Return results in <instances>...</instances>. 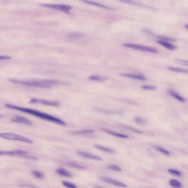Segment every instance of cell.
Segmentation results:
<instances>
[{
  "label": "cell",
  "instance_id": "obj_17",
  "mask_svg": "<svg viewBox=\"0 0 188 188\" xmlns=\"http://www.w3.org/2000/svg\"><path fill=\"white\" fill-rule=\"evenodd\" d=\"M83 2L84 3H87L88 4H90V5H93V6H97V7H101V9H109V10H112V9L110 8L109 7H108L106 6H105V5H102V4H98V3H96V2H93V1H84Z\"/></svg>",
  "mask_w": 188,
  "mask_h": 188
},
{
  "label": "cell",
  "instance_id": "obj_22",
  "mask_svg": "<svg viewBox=\"0 0 188 188\" xmlns=\"http://www.w3.org/2000/svg\"><path fill=\"white\" fill-rule=\"evenodd\" d=\"M168 69L170 70V71H171L188 74V70H184V69L176 68V67H169Z\"/></svg>",
  "mask_w": 188,
  "mask_h": 188
},
{
  "label": "cell",
  "instance_id": "obj_30",
  "mask_svg": "<svg viewBox=\"0 0 188 188\" xmlns=\"http://www.w3.org/2000/svg\"><path fill=\"white\" fill-rule=\"evenodd\" d=\"M142 88L143 89L145 90H154L156 88V86H151V85H146V86H142Z\"/></svg>",
  "mask_w": 188,
  "mask_h": 188
},
{
  "label": "cell",
  "instance_id": "obj_13",
  "mask_svg": "<svg viewBox=\"0 0 188 188\" xmlns=\"http://www.w3.org/2000/svg\"><path fill=\"white\" fill-rule=\"evenodd\" d=\"M157 42L162 45V46L165 47V48H167V49L168 50H175V49L176 48V46L170 44V43L167 42V41H164V40H160L158 41H157Z\"/></svg>",
  "mask_w": 188,
  "mask_h": 188
},
{
  "label": "cell",
  "instance_id": "obj_1",
  "mask_svg": "<svg viewBox=\"0 0 188 188\" xmlns=\"http://www.w3.org/2000/svg\"><path fill=\"white\" fill-rule=\"evenodd\" d=\"M6 106L9 109L18 110L20 111H22V112L26 113L36 116L38 118H40L46 120L48 121H50L51 122L54 123L56 124H59L61 125H66V123L63 120L58 119V118L54 117L53 116H51L50 115L43 113H41L39 111H37V110L31 109H28V108H23V107H20L18 106L11 105V104H6Z\"/></svg>",
  "mask_w": 188,
  "mask_h": 188
},
{
  "label": "cell",
  "instance_id": "obj_5",
  "mask_svg": "<svg viewBox=\"0 0 188 188\" xmlns=\"http://www.w3.org/2000/svg\"><path fill=\"white\" fill-rule=\"evenodd\" d=\"M0 155H7V156H22L23 157H26V158H29L30 159H33L37 160L38 158L34 157H31L29 156L28 155L27 152L24 151L23 150H12V151H1L0 152Z\"/></svg>",
  "mask_w": 188,
  "mask_h": 188
},
{
  "label": "cell",
  "instance_id": "obj_24",
  "mask_svg": "<svg viewBox=\"0 0 188 188\" xmlns=\"http://www.w3.org/2000/svg\"><path fill=\"white\" fill-rule=\"evenodd\" d=\"M32 174L35 178L38 179H42L44 177V175L42 173L38 170H33Z\"/></svg>",
  "mask_w": 188,
  "mask_h": 188
},
{
  "label": "cell",
  "instance_id": "obj_9",
  "mask_svg": "<svg viewBox=\"0 0 188 188\" xmlns=\"http://www.w3.org/2000/svg\"><path fill=\"white\" fill-rule=\"evenodd\" d=\"M77 154L78 155H79L82 157L89 159V160H92L97 161H101L103 160V159L102 158H101V157H99V156H96L94 155H92L90 153H88L86 152L79 151H77Z\"/></svg>",
  "mask_w": 188,
  "mask_h": 188
},
{
  "label": "cell",
  "instance_id": "obj_29",
  "mask_svg": "<svg viewBox=\"0 0 188 188\" xmlns=\"http://www.w3.org/2000/svg\"><path fill=\"white\" fill-rule=\"evenodd\" d=\"M125 126V128H128V130H130V131H133L134 133H139V134H142V133H143L142 131H141L138 130V129H136V128H132V127H131V126Z\"/></svg>",
  "mask_w": 188,
  "mask_h": 188
},
{
  "label": "cell",
  "instance_id": "obj_25",
  "mask_svg": "<svg viewBox=\"0 0 188 188\" xmlns=\"http://www.w3.org/2000/svg\"><path fill=\"white\" fill-rule=\"evenodd\" d=\"M106 168L108 169V170H113V171H116V172H121V171H122V170L120 168L119 166H118V165H108V166L106 167Z\"/></svg>",
  "mask_w": 188,
  "mask_h": 188
},
{
  "label": "cell",
  "instance_id": "obj_32",
  "mask_svg": "<svg viewBox=\"0 0 188 188\" xmlns=\"http://www.w3.org/2000/svg\"><path fill=\"white\" fill-rule=\"evenodd\" d=\"M11 57L9 56H0V60H9V59H11Z\"/></svg>",
  "mask_w": 188,
  "mask_h": 188
},
{
  "label": "cell",
  "instance_id": "obj_6",
  "mask_svg": "<svg viewBox=\"0 0 188 188\" xmlns=\"http://www.w3.org/2000/svg\"><path fill=\"white\" fill-rule=\"evenodd\" d=\"M40 5L42 6L50 8L52 9L59 10L68 14L70 13V11L72 9L71 6H67V5H56V4H41Z\"/></svg>",
  "mask_w": 188,
  "mask_h": 188
},
{
  "label": "cell",
  "instance_id": "obj_7",
  "mask_svg": "<svg viewBox=\"0 0 188 188\" xmlns=\"http://www.w3.org/2000/svg\"><path fill=\"white\" fill-rule=\"evenodd\" d=\"M99 179L101 180H102L103 182H104L109 184L113 185H115L116 187H118L120 188H126V187H128V185L126 184L123 183L119 182V181H118V180H116L114 179L108 178V177H99Z\"/></svg>",
  "mask_w": 188,
  "mask_h": 188
},
{
  "label": "cell",
  "instance_id": "obj_2",
  "mask_svg": "<svg viewBox=\"0 0 188 188\" xmlns=\"http://www.w3.org/2000/svg\"><path fill=\"white\" fill-rule=\"evenodd\" d=\"M10 81L15 83H18L22 85L36 87L40 88H50L52 85V82L50 79L49 80H37L32 81H19V80H9Z\"/></svg>",
  "mask_w": 188,
  "mask_h": 188
},
{
  "label": "cell",
  "instance_id": "obj_18",
  "mask_svg": "<svg viewBox=\"0 0 188 188\" xmlns=\"http://www.w3.org/2000/svg\"><path fill=\"white\" fill-rule=\"evenodd\" d=\"M94 130H77L76 131H72L71 133L74 135H86V134H91L94 133Z\"/></svg>",
  "mask_w": 188,
  "mask_h": 188
},
{
  "label": "cell",
  "instance_id": "obj_20",
  "mask_svg": "<svg viewBox=\"0 0 188 188\" xmlns=\"http://www.w3.org/2000/svg\"><path fill=\"white\" fill-rule=\"evenodd\" d=\"M106 77H103V76H100L98 75H93L89 77V79L91 81H103L106 80Z\"/></svg>",
  "mask_w": 188,
  "mask_h": 188
},
{
  "label": "cell",
  "instance_id": "obj_10",
  "mask_svg": "<svg viewBox=\"0 0 188 188\" xmlns=\"http://www.w3.org/2000/svg\"><path fill=\"white\" fill-rule=\"evenodd\" d=\"M11 121L14 123H21V124H26V125H32V123L26 118H24L22 116H16L14 118L11 119Z\"/></svg>",
  "mask_w": 188,
  "mask_h": 188
},
{
  "label": "cell",
  "instance_id": "obj_21",
  "mask_svg": "<svg viewBox=\"0 0 188 188\" xmlns=\"http://www.w3.org/2000/svg\"><path fill=\"white\" fill-rule=\"evenodd\" d=\"M155 148L156 149L157 151L161 152L162 153L165 155H170V152L168 151V150H165V148H163V147L159 146H155Z\"/></svg>",
  "mask_w": 188,
  "mask_h": 188
},
{
  "label": "cell",
  "instance_id": "obj_4",
  "mask_svg": "<svg viewBox=\"0 0 188 188\" xmlns=\"http://www.w3.org/2000/svg\"><path fill=\"white\" fill-rule=\"evenodd\" d=\"M123 46L128 48H131L134 50H137L147 52H151V53H154L156 54L158 52L155 48L149 47V46H144L140 44H131V43H126V44H123Z\"/></svg>",
  "mask_w": 188,
  "mask_h": 188
},
{
  "label": "cell",
  "instance_id": "obj_19",
  "mask_svg": "<svg viewBox=\"0 0 188 188\" xmlns=\"http://www.w3.org/2000/svg\"><path fill=\"white\" fill-rule=\"evenodd\" d=\"M170 185L172 187L175 188H180L182 187L181 183L179 182L178 180H175V179H170L169 181Z\"/></svg>",
  "mask_w": 188,
  "mask_h": 188
},
{
  "label": "cell",
  "instance_id": "obj_31",
  "mask_svg": "<svg viewBox=\"0 0 188 188\" xmlns=\"http://www.w3.org/2000/svg\"><path fill=\"white\" fill-rule=\"evenodd\" d=\"M69 165H70V166H72V167H74V168H78V169H81V170H83L84 169V167H83L82 165H77L76 163H69Z\"/></svg>",
  "mask_w": 188,
  "mask_h": 188
},
{
  "label": "cell",
  "instance_id": "obj_23",
  "mask_svg": "<svg viewBox=\"0 0 188 188\" xmlns=\"http://www.w3.org/2000/svg\"><path fill=\"white\" fill-rule=\"evenodd\" d=\"M62 184L64 185L65 187L67 188H78L76 185L74 184L67 182V181H62Z\"/></svg>",
  "mask_w": 188,
  "mask_h": 188
},
{
  "label": "cell",
  "instance_id": "obj_27",
  "mask_svg": "<svg viewBox=\"0 0 188 188\" xmlns=\"http://www.w3.org/2000/svg\"><path fill=\"white\" fill-rule=\"evenodd\" d=\"M175 62H177V64L184 65V66H188V60H182V59H175Z\"/></svg>",
  "mask_w": 188,
  "mask_h": 188
},
{
  "label": "cell",
  "instance_id": "obj_14",
  "mask_svg": "<svg viewBox=\"0 0 188 188\" xmlns=\"http://www.w3.org/2000/svg\"><path fill=\"white\" fill-rule=\"evenodd\" d=\"M56 172L60 175L66 177H72V176L70 172H69V171H67V170H65L63 168H60L57 169L56 170Z\"/></svg>",
  "mask_w": 188,
  "mask_h": 188
},
{
  "label": "cell",
  "instance_id": "obj_28",
  "mask_svg": "<svg viewBox=\"0 0 188 188\" xmlns=\"http://www.w3.org/2000/svg\"><path fill=\"white\" fill-rule=\"evenodd\" d=\"M134 121H135V122L136 123H137L138 124H140V125L145 124V123H146V120L142 118H140V117H136L134 119Z\"/></svg>",
  "mask_w": 188,
  "mask_h": 188
},
{
  "label": "cell",
  "instance_id": "obj_11",
  "mask_svg": "<svg viewBox=\"0 0 188 188\" xmlns=\"http://www.w3.org/2000/svg\"><path fill=\"white\" fill-rule=\"evenodd\" d=\"M121 75L122 76L126 77L128 78H132L137 79L139 81H146V78L143 75L141 74H121Z\"/></svg>",
  "mask_w": 188,
  "mask_h": 188
},
{
  "label": "cell",
  "instance_id": "obj_3",
  "mask_svg": "<svg viewBox=\"0 0 188 188\" xmlns=\"http://www.w3.org/2000/svg\"><path fill=\"white\" fill-rule=\"evenodd\" d=\"M0 137L6 140H15V141H19L21 142H26L27 143H33V141L25 137L20 136L18 135L12 133H2L0 134Z\"/></svg>",
  "mask_w": 188,
  "mask_h": 188
},
{
  "label": "cell",
  "instance_id": "obj_15",
  "mask_svg": "<svg viewBox=\"0 0 188 188\" xmlns=\"http://www.w3.org/2000/svg\"><path fill=\"white\" fill-rule=\"evenodd\" d=\"M168 94L170 95L171 96H173V98H175V99H176L177 100L180 101L181 102H184L185 101V99L183 97L181 96L180 95H179L178 93H177V92H175L173 90H169L168 91Z\"/></svg>",
  "mask_w": 188,
  "mask_h": 188
},
{
  "label": "cell",
  "instance_id": "obj_8",
  "mask_svg": "<svg viewBox=\"0 0 188 188\" xmlns=\"http://www.w3.org/2000/svg\"><path fill=\"white\" fill-rule=\"evenodd\" d=\"M31 103L33 104H41L43 105L49 106H59L60 103L57 101H46L43 99H38L33 98L30 101Z\"/></svg>",
  "mask_w": 188,
  "mask_h": 188
},
{
  "label": "cell",
  "instance_id": "obj_16",
  "mask_svg": "<svg viewBox=\"0 0 188 188\" xmlns=\"http://www.w3.org/2000/svg\"><path fill=\"white\" fill-rule=\"evenodd\" d=\"M94 147L96 148V149L101 151L104 152H106V153H114V150L110 148H108V147H104L103 146H101L99 145H95Z\"/></svg>",
  "mask_w": 188,
  "mask_h": 188
},
{
  "label": "cell",
  "instance_id": "obj_12",
  "mask_svg": "<svg viewBox=\"0 0 188 188\" xmlns=\"http://www.w3.org/2000/svg\"><path fill=\"white\" fill-rule=\"evenodd\" d=\"M101 130L104 132H106L107 133L109 134V135H111L112 136H115V137H117V138H128V136L126 135H125V134H122V133H116V132H114L112 130H109L108 128H101Z\"/></svg>",
  "mask_w": 188,
  "mask_h": 188
},
{
  "label": "cell",
  "instance_id": "obj_33",
  "mask_svg": "<svg viewBox=\"0 0 188 188\" xmlns=\"http://www.w3.org/2000/svg\"><path fill=\"white\" fill-rule=\"evenodd\" d=\"M94 188H104L102 187H101V186H99V185H95L94 186Z\"/></svg>",
  "mask_w": 188,
  "mask_h": 188
},
{
  "label": "cell",
  "instance_id": "obj_34",
  "mask_svg": "<svg viewBox=\"0 0 188 188\" xmlns=\"http://www.w3.org/2000/svg\"><path fill=\"white\" fill-rule=\"evenodd\" d=\"M185 27V28H187V29H188V25H186Z\"/></svg>",
  "mask_w": 188,
  "mask_h": 188
},
{
  "label": "cell",
  "instance_id": "obj_26",
  "mask_svg": "<svg viewBox=\"0 0 188 188\" xmlns=\"http://www.w3.org/2000/svg\"><path fill=\"white\" fill-rule=\"evenodd\" d=\"M168 172L170 173V174H171V175H173L177 176V177H180V176H182V175L180 172L177 170H173V169H169V170H168Z\"/></svg>",
  "mask_w": 188,
  "mask_h": 188
}]
</instances>
